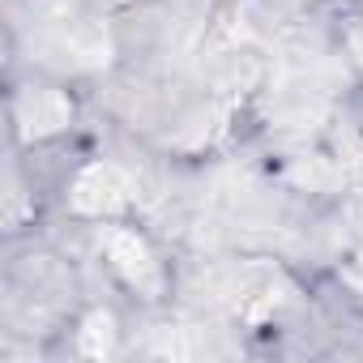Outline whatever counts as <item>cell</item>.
<instances>
[{
	"instance_id": "obj_5",
	"label": "cell",
	"mask_w": 363,
	"mask_h": 363,
	"mask_svg": "<svg viewBox=\"0 0 363 363\" xmlns=\"http://www.w3.org/2000/svg\"><path fill=\"white\" fill-rule=\"evenodd\" d=\"M350 52H354V56H359V65H363V30H354V35H350Z\"/></svg>"
},
{
	"instance_id": "obj_2",
	"label": "cell",
	"mask_w": 363,
	"mask_h": 363,
	"mask_svg": "<svg viewBox=\"0 0 363 363\" xmlns=\"http://www.w3.org/2000/svg\"><path fill=\"white\" fill-rule=\"evenodd\" d=\"M107 261L133 282V286H141V291H158L162 286V278H158V265H154V257H150V248L133 235V231H111L107 235Z\"/></svg>"
},
{
	"instance_id": "obj_4",
	"label": "cell",
	"mask_w": 363,
	"mask_h": 363,
	"mask_svg": "<svg viewBox=\"0 0 363 363\" xmlns=\"http://www.w3.org/2000/svg\"><path fill=\"white\" fill-rule=\"evenodd\" d=\"M111 346H116V325H111L107 312H94V316L86 320V329H82V354H90V359H107Z\"/></svg>"
},
{
	"instance_id": "obj_3",
	"label": "cell",
	"mask_w": 363,
	"mask_h": 363,
	"mask_svg": "<svg viewBox=\"0 0 363 363\" xmlns=\"http://www.w3.org/2000/svg\"><path fill=\"white\" fill-rule=\"evenodd\" d=\"M73 116L69 99L60 90H26L22 103H18V120H22V133L26 137H43V133H56L65 128Z\"/></svg>"
},
{
	"instance_id": "obj_1",
	"label": "cell",
	"mask_w": 363,
	"mask_h": 363,
	"mask_svg": "<svg viewBox=\"0 0 363 363\" xmlns=\"http://www.w3.org/2000/svg\"><path fill=\"white\" fill-rule=\"evenodd\" d=\"M128 197H133V179L111 162L86 167L73 184V210L77 214H116L120 206H128Z\"/></svg>"
}]
</instances>
